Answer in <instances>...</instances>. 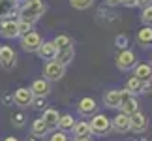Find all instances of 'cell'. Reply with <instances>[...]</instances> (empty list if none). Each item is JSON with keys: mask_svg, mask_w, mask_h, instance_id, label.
<instances>
[{"mask_svg": "<svg viewBox=\"0 0 152 141\" xmlns=\"http://www.w3.org/2000/svg\"><path fill=\"white\" fill-rule=\"evenodd\" d=\"M118 109H120V113H126V115H133V113H135V111L139 109V104H137L135 94H132L128 89H120V104H118Z\"/></svg>", "mask_w": 152, "mask_h": 141, "instance_id": "3957f363", "label": "cell"}, {"mask_svg": "<svg viewBox=\"0 0 152 141\" xmlns=\"http://www.w3.org/2000/svg\"><path fill=\"white\" fill-rule=\"evenodd\" d=\"M2 141H19V139H17V137H13V136H10V137H4Z\"/></svg>", "mask_w": 152, "mask_h": 141, "instance_id": "ab89813d", "label": "cell"}, {"mask_svg": "<svg viewBox=\"0 0 152 141\" xmlns=\"http://www.w3.org/2000/svg\"><path fill=\"white\" fill-rule=\"evenodd\" d=\"M72 132H73V136H75V137H81V136H92L88 120H75V124H73V128H72Z\"/></svg>", "mask_w": 152, "mask_h": 141, "instance_id": "44dd1931", "label": "cell"}, {"mask_svg": "<svg viewBox=\"0 0 152 141\" xmlns=\"http://www.w3.org/2000/svg\"><path fill=\"white\" fill-rule=\"evenodd\" d=\"M105 4L111 6V8H115V6H118V4H120V0H105Z\"/></svg>", "mask_w": 152, "mask_h": 141, "instance_id": "f35d334b", "label": "cell"}, {"mask_svg": "<svg viewBox=\"0 0 152 141\" xmlns=\"http://www.w3.org/2000/svg\"><path fill=\"white\" fill-rule=\"evenodd\" d=\"M73 58H75V49H73V47H68V49H62V51L56 53L55 60L60 62L62 66H68V64L73 62Z\"/></svg>", "mask_w": 152, "mask_h": 141, "instance_id": "ffe728a7", "label": "cell"}, {"mask_svg": "<svg viewBox=\"0 0 152 141\" xmlns=\"http://www.w3.org/2000/svg\"><path fill=\"white\" fill-rule=\"evenodd\" d=\"M150 64H152V55H150Z\"/></svg>", "mask_w": 152, "mask_h": 141, "instance_id": "60d3db41", "label": "cell"}, {"mask_svg": "<svg viewBox=\"0 0 152 141\" xmlns=\"http://www.w3.org/2000/svg\"><path fill=\"white\" fill-rule=\"evenodd\" d=\"M25 141H43V136H36V134H30V136H26Z\"/></svg>", "mask_w": 152, "mask_h": 141, "instance_id": "d590c367", "label": "cell"}, {"mask_svg": "<svg viewBox=\"0 0 152 141\" xmlns=\"http://www.w3.org/2000/svg\"><path fill=\"white\" fill-rule=\"evenodd\" d=\"M118 104H120V89L118 90H107L103 94V105L109 109H118Z\"/></svg>", "mask_w": 152, "mask_h": 141, "instance_id": "d6986e66", "label": "cell"}, {"mask_svg": "<svg viewBox=\"0 0 152 141\" xmlns=\"http://www.w3.org/2000/svg\"><path fill=\"white\" fill-rule=\"evenodd\" d=\"M77 113L81 117H92L94 113H98V102L90 96L81 98L79 104H77Z\"/></svg>", "mask_w": 152, "mask_h": 141, "instance_id": "8fae6325", "label": "cell"}, {"mask_svg": "<svg viewBox=\"0 0 152 141\" xmlns=\"http://www.w3.org/2000/svg\"><path fill=\"white\" fill-rule=\"evenodd\" d=\"M17 66V53L8 45H0V68L10 72Z\"/></svg>", "mask_w": 152, "mask_h": 141, "instance_id": "52a82bcc", "label": "cell"}, {"mask_svg": "<svg viewBox=\"0 0 152 141\" xmlns=\"http://www.w3.org/2000/svg\"><path fill=\"white\" fill-rule=\"evenodd\" d=\"M32 100H34V94L28 87H19V89L13 92V104L17 107H23V109L28 107V105L32 104Z\"/></svg>", "mask_w": 152, "mask_h": 141, "instance_id": "30bf717a", "label": "cell"}, {"mask_svg": "<svg viewBox=\"0 0 152 141\" xmlns=\"http://www.w3.org/2000/svg\"><path fill=\"white\" fill-rule=\"evenodd\" d=\"M148 92H152V81H143L141 94H148Z\"/></svg>", "mask_w": 152, "mask_h": 141, "instance_id": "d6a6232c", "label": "cell"}, {"mask_svg": "<svg viewBox=\"0 0 152 141\" xmlns=\"http://www.w3.org/2000/svg\"><path fill=\"white\" fill-rule=\"evenodd\" d=\"M4 104L6 105H13V92H10V94L4 96Z\"/></svg>", "mask_w": 152, "mask_h": 141, "instance_id": "e575fe53", "label": "cell"}, {"mask_svg": "<svg viewBox=\"0 0 152 141\" xmlns=\"http://www.w3.org/2000/svg\"><path fill=\"white\" fill-rule=\"evenodd\" d=\"M17 26H19V38L25 36V34H28L30 30H34V25H32V23H26V21H19Z\"/></svg>", "mask_w": 152, "mask_h": 141, "instance_id": "1f68e13d", "label": "cell"}, {"mask_svg": "<svg viewBox=\"0 0 152 141\" xmlns=\"http://www.w3.org/2000/svg\"><path fill=\"white\" fill-rule=\"evenodd\" d=\"M19 19L17 17H8V19L0 21V36L6 40H15L19 38Z\"/></svg>", "mask_w": 152, "mask_h": 141, "instance_id": "8992f818", "label": "cell"}, {"mask_svg": "<svg viewBox=\"0 0 152 141\" xmlns=\"http://www.w3.org/2000/svg\"><path fill=\"white\" fill-rule=\"evenodd\" d=\"M73 124H75V119H73V115H69V113H64V115H60V119H58V130L72 132Z\"/></svg>", "mask_w": 152, "mask_h": 141, "instance_id": "cb8c5ba5", "label": "cell"}, {"mask_svg": "<svg viewBox=\"0 0 152 141\" xmlns=\"http://www.w3.org/2000/svg\"><path fill=\"white\" fill-rule=\"evenodd\" d=\"M51 130H49V126L45 124V120L42 119V117H38V119H34L32 120V134H36V136H47Z\"/></svg>", "mask_w": 152, "mask_h": 141, "instance_id": "603a6c76", "label": "cell"}, {"mask_svg": "<svg viewBox=\"0 0 152 141\" xmlns=\"http://www.w3.org/2000/svg\"><path fill=\"white\" fill-rule=\"evenodd\" d=\"M53 43H55L56 51H62V49H68V47H73V40L68 36V34H58L55 36V40H51Z\"/></svg>", "mask_w": 152, "mask_h": 141, "instance_id": "7402d4cb", "label": "cell"}, {"mask_svg": "<svg viewBox=\"0 0 152 141\" xmlns=\"http://www.w3.org/2000/svg\"><path fill=\"white\" fill-rule=\"evenodd\" d=\"M11 124L15 128H23L26 124V115L25 113H13L11 115Z\"/></svg>", "mask_w": 152, "mask_h": 141, "instance_id": "4dcf8cb0", "label": "cell"}, {"mask_svg": "<svg viewBox=\"0 0 152 141\" xmlns=\"http://www.w3.org/2000/svg\"><path fill=\"white\" fill-rule=\"evenodd\" d=\"M69 4H72V8H75V10L85 11L94 4V0H69Z\"/></svg>", "mask_w": 152, "mask_h": 141, "instance_id": "4316f807", "label": "cell"}, {"mask_svg": "<svg viewBox=\"0 0 152 141\" xmlns=\"http://www.w3.org/2000/svg\"><path fill=\"white\" fill-rule=\"evenodd\" d=\"M115 64H116V68H118L120 72H130V70H133V66L137 64V57H135V53L130 51V49H122L118 55H116Z\"/></svg>", "mask_w": 152, "mask_h": 141, "instance_id": "5b68a950", "label": "cell"}, {"mask_svg": "<svg viewBox=\"0 0 152 141\" xmlns=\"http://www.w3.org/2000/svg\"><path fill=\"white\" fill-rule=\"evenodd\" d=\"M73 141H94L92 136H81V137H73Z\"/></svg>", "mask_w": 152, "mask_h": 141, "instance_id": "74e56055", "label": "cell"}, {"mask_svg": "<svg viewBox=\"0 0 152 141\" xmlns=\"http://www.w3.org/2000/svg\"><path fill=\"white\" fill-rule=\"evenodd\" d=\"M133 77H137L139 81H152V64L137 62L133 66Z\"/></svg>", "mask_w": 152, "mask_h": 141, "instance_id": "9a60e30c", "label": "cell"}, {"mask_svg": "<svg viewBox=\"0 0 152 141\" xmlns=\"http://www.w3.org/2000/svg\"><path fill=\"white\" fill-rule=\"evenodd\" d=\"M56 47L53 42H42V45L38 47V51H36V55L42 58V60H53V58L56 57Z\"/></svg>", "mask_w": 152, "mask_h": 141, "instance_id": "2e32d148", "label": "cell"}, {"mask_svg": "<svg viewBox=\"0 0 152 141\" xmlns=\"http://www.w3.org/2000/svg\"><path fill=\"white\" fill-rule=\"evenodd\" d=\"M147 128H148V117L143 111L137 109L133 115H130V132L143 134V132H147Z\"/></svg>", "mask_w": 152, "mask_h": 141, "instance_id": "9c48e42d", "label": "cell"}, {"mask_svg": "<svg viewBox=\"0 0 152 141\" xmlns=\"http://www.w3.org/2000/svg\"><path fill=\"white\" fill-rule=\"evenodd\" d=\"M19 6V0H0V21L8 17H17Z\"/></svg>", "mask_w": 152, "mask_h": 141, "instance_id": "7c38bea8", "label": "cell"}, {"mask_svg": "<svg viewBox=\"0 0 152 141\" xmlns=\"http://www.w3.org/2000/svg\"><path fill=\"white\" fill-rule=\"evenodd\" d=\"M90 124V132L98 134V136H107L111 132V119L103 113H94L88 120Z\"/></svg>", "mask_w": 152, "mask_h": 141, "instance_id": "7a4b0ae2", "label": "cell"}, {"mask_svg": "<svg viewBox=\"0 0 152 141\" xmlns=\"http://www.w3.org/2000/svg\"><path fill=\"white\" fill-rule=\"evenodd\" d=\"M45 10H47V6H45L43 0H25V2L19 6L17 19L36 25V23L42 19V15L45 13Z\"/></svg>", "mask_w": 152, "mask_h": 141, "instance_id": "6da1fadb", "label": "cell"}, {"mask_svg": "<svg viewBox=\"0 0 152 141\" xmlns=\"http://www.w3.org/2000/svg\"><path fill=\"white\" fill-rule=\"evenodd\" d=\"M42 119L45 120V124L49 126V130H56L58 128V119H60V113H58L56 109H53V107H47L43 111V115H42Z\"/></svg>", "mask_w": 152, "mask_h": 141, "instance_id": "e0dca14e", "label": "cell"}, {"mask_svg": "<svg viewBox=\"0 0 152 141\" xmlns=\"http://www.w3.org/2000/svg\"><path fill=\"white\" fill-rule=\"evenodd\" d=\"M49 141H73L72 137H69V134L68 132H64V130H53L51 132V136H49Z\"/></svg>", "mask_w": 152, "mask_h": 141, "instance_id": "484cf974", "label": "cell"}, {"mask_svg": "<svg viewBox=\"0 0 152 141\" xmlns=\"http://www.w3.org/2000/svg\"><path fill=\"white\" fill-rule=\"evenodd\" d=\"M42 36H39V32L36 30H30L28 34H25V36H21V47H23V51H26V53H36L38 51V47L42 45Z\"/></svg>", "mask_w": 152, "mask_h": 141, "instance_id": "ba28073f", "label": "cell"}, {"mask_svg": "<svg viewBox=\"0 0 152 141\" xmlns=\"http://www.w3.org/2000/svg\"><path fill=\"white\" fill-rule=\"evenodd\" d=\"M30 107H32V109H36V111H39V113H43V111L47 109V100H45V98H38V96H34L32 104H30Z\"/></svg>", "mask_w": 152, "mask_h": 141, "instance_id": "83f0119b", "label": "cell"}, {"mask_svg": "<svg viewBox=\"0 0 152 141\" xmlns=\"http://www.w3.org/2000/svg\"><path fill=\"white\" fill-rule=\"evenodd\" d=\"M122 6H126V8H135L137 6V0H120Z\"/></svg>", "mask_w": 152, "mask_h": 141, "instance_id": "836d02e7", "label": "cell"}, {"mask_svg": "<svg viewBox=\"0 0 152 141\" xmlns=\"http://www.w3.org/2000/svg\"><path fill=\"white\" fill-rule=\"evenodd\" d=\"M30 90H32L34 96H38V98H47L49 94H51V83H49V81L45 79V77L36 79V81L32 83Z\"/></svg>", "mask_w": 152, "mask_h": 141, "instance_id": "5bb4252c", "label": "cell"}, {"mask_svg": "<svg viewBox=\"0 0 152 141\" xmlns=\"http://www.w3.org/2000/svg\"><path fill=\"white\" fill-rule=\"evenodd\" d=\"M135 42L141 47H150L152 45V26H141L135 36Z\"/></svg>", "mask_w": 152, "mask_h": 141, "instance_id": "ac0fdd59", "label": "cell"}, {"mask_svg": "<svg viewBox=\"0 0 152 141\" xmlns=\"http://www.w3.org/2000/svg\"><path fill=\"white\" fill-rule=\"evenodd\" d=\"M115 45H116V49H128V45H130V38L126 36V34H116V38H115Z\"/></svg>", "mask_w": 152, "mask_h": 141, "instance_id": "f546056e", "label": "cell"}, {"mask_svg": "<svg viewBox=\"0 0 152 141\" xmlns=\"http://www.w3.org/2000/svg\"><path fill=\"white\" fill-rule=\"evenodd\" d=\"M141 21L145 26H152V4L147 6V8H143L141 11Z\"/></svg>", "mask_w": 152, "mask_h": 141, "instance_id": "f1b7e54d", "label": "cell"}, {"mask_svg": "<svg viewBox=\"0 0 152 141\" xmlns=\"http://www.w3.org/2000/svg\"><path fill=\"white\" fill-rule=\"evenodd\" d=\"M64 75H66V66H62L60 62H56L55 58L53 60H47L43 66V77L49 81H60Z\"/></svg>", "mask_w": 152, "mask_h": 141, "instance_id": "277c9868", "label": "cell"}, {"mask_svg": "<svg viewBox=\"0 0 152 141\" xmlns=\"http://www.w3.org/2000/svg\"><path fill=\"white\" fill-rule=\"evenodd\" d=\"M150 4H152V0H137V6H141V8H147Z\"/></svg>", "mask_w": 152, "mask_h": 141, "instance_id": "8d00e7d4", "label": "cell"}, {"mask_svg": "<svg viewBox=\"0 0 152 141\" xmlns=\"http://www.w3.org/2000/svg\"><path fill=\"white\" fill-rule=\"evenodd\" d=\"M111 130L118 132V134H128L130 132V115L118 113L111 119Z\"/></svg>", "mask_w": 152, "mask_h": 141, "instance_id": "4fadbf2b", "label": "cell"}, {"mask_svg": "<svg viewBox=\"0 0 152 141\" xmlns=\"http://www.w3.org/2000/svg\"><path fill=\"white\" fill-rule=\"evenodd\" d=\"M141 87H143V81H139L137 77H133V75L126 81V89L130 90L132 94H135V96H137V94H141Z\"/></svg>", "mask_w": 152, "mask_h": 141, "instance_id": "d4e9b609", "label": "cell"}]
</instances>
